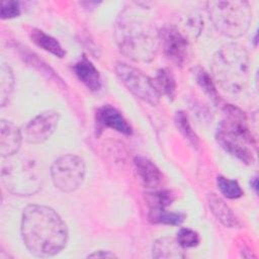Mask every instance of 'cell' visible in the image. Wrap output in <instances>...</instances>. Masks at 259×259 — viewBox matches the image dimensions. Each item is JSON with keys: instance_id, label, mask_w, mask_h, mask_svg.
Here are the masks:
<instances>
[{"instance_id": "obj_24", "label": "cell", "mask_w": 259, "mask_h": 259, "mask_svg": "<svg viewBox=\"0 0 259 259\" xmlns=\"http://www.w3.org/2000/svg\"><path fill=\"white\" fill-rule=\"evenodd\" d=\"M176 240L185 249L197 246L199 244L200 238L195 231L189 228H181L177 233Z\"/></svg>"}, {"instance_id": "obj_4", "label": "cell", "mask_w": 259, "mask_h": 259, "mask_svg": "<svg viewBox=\"0 0 259 259\" xmlns=\"http://www.w3.org/2000/svg\"><path fill=\"white\" fill-rule=\"evenodd\" d=\"M225 112V117L217 130V142L243 163L252 164L255 160L252 151L255 141L244 112L232 105L226 106Z\"/></svg>"}, {"instance_id": "obj_6", "label": "cell", "mask_w": 259, "mask_h": 259, "mask_svg": "<svg viewBox=\"0 0 259 259\" xmlns=\"http://www.w3.org/2000/svg\"><path fill=\"white\" fill-rule=\"evenodd\" d=\"M3 165L2 182L13 194L31 195L40 188V176L32 161L19 157H8Z\"/></svg>"}, {"instance_id": "obj_26", "label": "cell", "mask_w": 259, "mask_h": 259, "mask_svg": "<svg viewBox=\"0 0 259 259\" xmlns=\"http://www.w3.org/2000/svg\"><path fill=\"white\" fill-rule=\"evenodd\" d=\"M21 13L20 3L15 0L3 1L1 3L0 16L2 19H10L19 16Z\"/></svg>"}, {"instance_id": "obj_14", "label": "cell", "mask_w": 259, "mask_h": 259, "mask_svg": "<svg viewBox=\"0 0 259 259\" xmlns=\"http://www.w3.org/2000/svg\"><path fill=\"white\" fill-rule=\"evenodd\" d=\"M74 71L78 79L89 90L96 92L101 89L102 82L100 73L86 57H83L75 64Z\"/></svg>"}, {"instance_id": "obj_19", "label": "cell", "mask_w": 259, "mask_h": 259, "mask_svg": "<svg viewBox=\"0 0 259 259\" xmlns=\"http://www.w3.org/2000/svg\"><path fill=\"white\" fill-rule=\"evenodd\" d=\"M0 80V103L1 106H5L13 92L14 75L11 68L4 63L1 65Z\"/></svg>"}, {"instance_id": "obj_18", "label": "cell", "mask_w": 259, "mask_h": 259, "mask_svg": "<svg viewBox=\"0 0 259 259\" xmlns=\"http://www.w3.org/2000/svg\"><path fill=\"white\" fill-rule=\"evenodd\" d=\"M30 37L37 47L58 58H63L66 54L60 42L55 37L40 29H33L31 31Z\"/></svg>"}, {"instance_id": "obj_20", "label": "cell", "mask_w": 259, "mask_h": 259, "mask_svg": "<svg viewBox=\"0 0 259 259\" xmlns=\"http://www.w3.org/2000/svg\"><path fill=\"white\" fill-rule=\"evenodd\" d=\"M184 219H185V215L181 212L167 211L166 209L149 211V220L155 224L178 226L184 221Z\"/></svg>"}, {"instance_id": "obj_27", "label": "cell", "mask_w": 259, "mask_h": 259, "mask_svg": "<svg viewBox=\"0 0 259 259\" xmlns=\"http://www.w3.org/2000/svg\"><path fill=\"white\" fill-rule=\"evenodd\" d=\"M88 258H113V257H116V255L114 253H112L111 251H108V250H96L94 251L93 253L89 254L87 256Z\"/></svg>"}, {"instance_id": "obj_17", "label": "cell", "mask_w": 259, "mask_h": 259, "mask_svg": "<svg viewBox=\"0 0 259 259\" xmlns=\"http://www.w3.org/2000/svg\"><path fill=\"white\" fill-rule=\"evenodd\" d=\"M159 94L166 96L169 100H173L176 95V81L170 70L167 68L159 69L153 80Z\"/></svg>"}, {"instance_id": "obj_10", "label": "cell", "mask_w": 259, "mask_h": 259, "mask_svg": "<svg viewBox=\"0 0 259 259\" xmlns=\"http://www.w3.org/2000/svg\"><path fill=\"white\" fill-rule=\"evenodd\" d=\"M60 113L55 110H46L30 119L23 127L22 137L29 144L46 142L57 128Z\"/></svg>"}, {"instance_id": "obj_16", "label": "cell", "mask_w": 259, "mask_h": 259, "mask_svg": "<svg viewBox=\"0 0 259 259\" xmlns=\"http://www.w3.org/2000/svg\"><path fill=\"white\" fill-rule=\"evenodd\" d=\"M208 206L213 215L227 228H239L241 226L239 220L236 218L232 209L226 202L215 195L210 193L208 195Z\"/></svg>"}, {"instance_id": "obj_11", "label": "cell", "mask_w": 259, "mask_h": 259, "mask_svg": "<svg viewBox=\"0 0 259 259\" xmlns=\"http://www.w3.org/2000/svg\"><path fill=\"white\" fill-rule=\"evenodd\" d=\"M95 119L99 127H109L125 136H131L133 133L132 126L123 115L109 104L102 105L96 110Z\"/></svg>"}, {"instance_id": "obj_1", "label": "cell", "mask_w": 259, "mask_h": 259, "mask_svg": "<svg viewBox=\"0 0 259 259\" xmlns=\"http://www.w3.org/2000/svg\"><path fill=\"white\" fill-rule=\"evenodd\" d=\"M20 231L25 247L37 257H52L60 253L68 241L65 222L46 205H27L22 212Z\"/></svg>"}, {"instance_id": "obj_23", "label": "cell", "mask_w": 259, "mask_h": 259, "mask_svg": "<svg viewBox=\"0 0 259 259\" xmlns=\"http://www.w3.org/2000/svg\"><path fill=\"white\" fill-rule=\"evenodd\" d=\"M217 184L222 194H224V196L227 198L235 199L243 195V190L241 186L235 180L229 179L224 176H218Z\"/></svg>"}, {"instance_id": "obj_5", "label": "cell", "mask_w": 259, "mask_h": 259, "mask_svg": "<svg viewBox=\"0 0 259 259\" xmlns=\"http://www.w3.org/2000/svg\"><path fill=\"white\" fill-rule=\"evenodd\" d=\"M206 9L215 29L230 38L242 36L252 21V9L247 1H209Z\"/></svg>"}, {"instance_id": "obj_13", "label": "cell", "mask_w": 259, "mask_h": 259, "mask_svg": "<svg viewBox=\"0 0 259 259\" xmlns=\"http://www.w3.org/2000/svg\"><path fill=\"white\" fill-rule=\"evenodd\" d=\"M135 166L143 185L149 189L157 188L162 181V173L150 159L138 156L135 158Z\"/></svg>"}, {"instance_id": "obj_22", "label": "cell", "mask_w": 259, "mask_h": 259, "mask_svg": "<svg viewBox=\"0 0 259 259\" xmlns=\"http://www.w3.org/2000/svg\"><path fill=\"white\" fill-rule=\"evenodd\" d=\"M175 123L179 132L184 136V138L193 146H198V137L194 133L189 122L187 114L183 110H179L175 114Z\"/></svg>"}, {"instance_id": "obj_8", "label": "cell", "mask_w": 259, "mask_h": 259, "mask_svg": "<svg viewBox=\"0 0 259 259\" xmlns=\"http://www.w3.org/2000/svg\"><path fill=\"white\" fill-rule=\"evenodd\" d=\"M115 73L121 83L136 97L151 105H157L159 103L161 95L156 89L153 80L142 71L125 63H117Z\"/></svg>"}, {"instance_id": "obj_12", "label": "cell", "mask_w": 259, "mask_h": 259, "mask_svg": "<svg viewBox=\"0 0 259 259\" xmlns=\"http://www.w3.org/2000/svg\"><path fill=\"white\" fill-rule=\"evenodd\" d=\"M22 132L11 121L2 119L0 122V154L3 158L15 155L22 142Z\"/></svg>"}, {"instance_id": "obj_9", "label": "cell", "mask_w": 259, "mask_h": 259, "mask_svg": "<svg viewBox=\"0 0 259 259\" xmlns=\"http://www.w3.org/2000/svg\"><path fill=\"white\" fill-rule=\"evenodd\" d=\"M160 45L165 56L175 65L185 64L190 55V44L186 35L176 26L168 25L159 31Z\"/></svg>"}, {"instance_id": "obj_2", "label": "cell", "mask_w": 259, "mask_h": 259, "mask_svg": "<svg viewBox=\"0 0 259 259\" xmlns=\"http://www.w3.org/2000/svg\"><path fill=\"white\" fill-rule=\"evenodd\" d=\"M114 36L120 53L135 62H151L160 46L155 25L141 12L130 8L117 17Z\"/></svg>"}, {"instance_id": "obj_28", "label": "cell", "mask_w": 259, "mask_h": 259, "mask_svg": "<svg viewBox=\"0 0 259 259\" xmlns=\"http://www.w3.org/2000/svg\"><path fill=\"white\" fill-rule=\"evenodd\" d=\"M251 186L254 188V190L257 192V177H253L251 180Z\"/></svg>"}, {"instance_id": "obj_7", "label": "cell", "mask_w": 259, "mask_h": 259, "mask_svg": "<svg viewBox=\"0 0 259 259\" xmlns=\"http://www.w3.org/2000/svg\"><path fill=\"white\" fill-rule=\"evenodd\" d=\"M86 173L83 159L73 154L58 158L51 167L54 185L63 192H72L82 184Z\"/></svg>"}, {"instance_id": "obj_3", "label": "cell", "mask_w": 259, "mask_h": 259, "mask_svg": "<svg viewBox=\"0 0 259 259\" xmlns=\"http://www.w3.org/2000/svg\"><path fill=\"white\" fill-rule=\"evenodd\" d=\"M250 60L246 49L235 42L222 46L212 57L214 81L228 94L238 95L247 86Z\"/></svg>"}, {"instance_id": "obj_21", "label": "cell", "mask_w": 259, "mask_h": 259, "mask_svg": "<svg viewBox=\"0 0 259 259\" xmlns=\"http://www.w3.org/2000/svg\"><path fill=\"white\" fill-rule=\"evenodd\" d=\"M147 201L150 206V210L165 209L174 200V196L169 190H160L154 192H148Z\"/></svg>"}, {"instance_id": "obj_25", "label": "cell", "mask_w": 259, "mask_h": 259, "mask_svg": "<svg viewBox=\"0 0 259 259\" xmlns=\"http://www.w3.org/2000/svg\"><path fill=\"white\" fill-rule=\"evenodd\" d=\"M196 80H197V83L199 84V86L209 95V97L213 101H217L219 99L215 87H214L213 82H212L210 76L208 75V73H206L204 70L200 69L196 74Z\"/></svg>"}, {"instance_id": "obj_15", "label": "cell", "mask_w": 259, "mask_h": 259, "mask_svg": "<svg viewBox=\"0 0 259 259\" xmlns=\"http://www.w3.org/2000/svg\"><path fill=\"white\" fill-rule=\"evenodd\" d=\"M152 256L154 258L166 259H180L184 258V248L178 243L176 239L170 237H163L156 240L152 248Z\"/></svg>"}]
</instances>
